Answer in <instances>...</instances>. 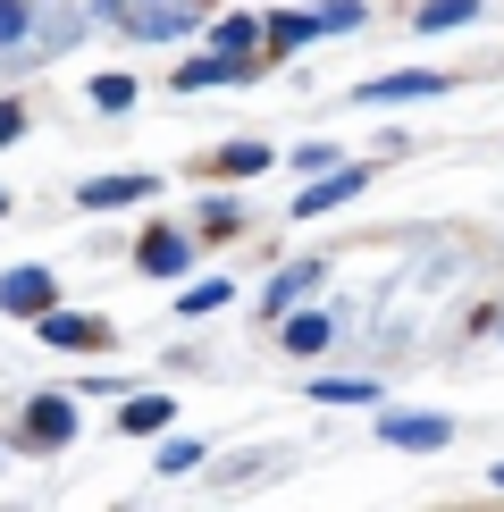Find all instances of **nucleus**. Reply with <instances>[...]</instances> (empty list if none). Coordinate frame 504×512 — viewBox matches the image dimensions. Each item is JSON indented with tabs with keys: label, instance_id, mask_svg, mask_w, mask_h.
Instances as JSON below:
<instances>
[{
	"label": "nucleus",
	"instance_id": "obj_1",
	"mask_svg": "<svg viewBox=\"0 0 504 512\" xmlns=\"http://www.w3.org/2000/svg\"><path fill=\"white\" fill-rule=\"evenodd\" d=\"M378 437H387L395 454H446V445H454V420H446V412H378Z\"/></svg>",
	"mask_w": 504,
	"mask_h": 512
},
{
	"label": "nucleus",
	"instance_id": "obj_2",
	"mask_svg": "<svg viewBox=\"0 0 504 512\" xmlns=\"http://www.w3.org/2000/svg\"><path fill=\"white\" fill-rule=\"evenodd\" d=\"M446 84L454 76H437V68H395V76H362L353 101H362V110H387V101H437Z\"/></svg>",
	"mask_w": 504,
	"mask_h": 512
},
{
	"label": "nucleus",
	"instance_id": "obj_3",
	"mask_svg": "<svg viewBox=\"0 0 504 512\" xmlns=\"http://www.w3.org/2000/svg\"><path fill=\"white\" fill-rule=\"evenodd\" d=\"M353 194H370V168H362V160H336V168H320V177L294 194V219H320V210L353 202Z\"/></svg>",
	"mask_w": 504,
	"mask_h": 512
},
{
	"label": "nucleus",
	"instance_id": "obj_4",
	"mask_svg": "<svg viewBox=\"0 0 504 512\" xmlns=\"http://www.w3.org/2000/svg\"><path fill=\"white\" fill-rule=\"evenodd\" d=\"M34 336H42L51 353H101V345H110V328H101L93 311H68V303L42 311V319H34Z\"/></svg>",
	"mask_w": 504,
	"mask_h": 512
},
{
	"label": "nucleus",
	"instance_id": "obj_5",
	"mask_svg": "<svg viewBox=\"0 0 504 512\" xmlns=\"http://www.w3.org/2000/svg\"><path fill=\"white\" fill-rule=\"evenodd\" d=\"M185 261H194V236H185V227L152 219V227L135 236V269H143V277H185Z\"/></svg>",
	"mask_w": 504,
	"mask_h": 512
},
{
	"label": "nucleus",
	"instance_id": "obj_6",
	"mask_svg": "<svg viewBox=\"0 0 504 512\" xmlns=\"http://www.w3.org/2000/svg\"><path fill=\"white\" fill-rule=\"evenodd\" d=\"M51 303H59V277H51V269L17 261L9 277H0V311H9V319H42Z\"/></svg>",
	"mask_w": 504,
	"mask_h": 512
},
{
	"label": "nucleus",
	"instance_id": "obj_7",
	"mask_svg": "<svg viewBox=\"0 0 504 512\" xmlns=\"http://www.w3.org/2000/svg\"><path fill=\"white\" fill-rule=\"evenodd\" d=\"M34 445V454H59V445L76 437V395H34L26 403V429H17Z\"/></svg>",
	"mask_w": 504,
	"mask_h": 512
},
{
	"label": "nucleus",
	"instance_id": "obj_8",
	"mask_svg": "<svg viewBox=\"0 0 504 512\" xmlns=\"http://www.w3.org/2000/svg\"><path fill=\"white\" fill-rule=\"evenodd\" d=\"M152 194H160V177H143V168H126V177H84L76 185L84 210H126V202H152Z\"/></svg>",
	"mask_w": 504,
	"mask_h": 512
},
{
	"label": "nucleus",
	"instance_id": "obj_9",
	"mask_svg": "<svg viewBox=\"0 0 504 512\" xmlns=\"http://www.w3.org/2000/svg\"><path fill=\"white\" fill-rule=\"evenodd\" d=\"M278 336H286V353H294V361H320V353L336 345V319H328V311H286V319H278Z\"/></svg>",
	"mask_w": 504,
	"mask_h": 512
},
{
	"label": "nucleus",
	"instance_id": "obj_10",
	"mask_svg": "<svg viewBox=\"0 0 504 512\" xmlns=\"http://www.w3.org/2000/svg\"><path fill=\"white\" fill-rule=\"evenodd\" d=\"M320 277H328L320 261H286L278 277H269V294H261V311H269V319H286V311H294V303H303V294H311V286H320Z\"/></svg>",
	"mask_w": 504,
	"mask_h": 512
},
{
	"label": "nucleus",
	"instance_id": "obj_11",
	"mask_svg": "<svg viewBox=\"0 0 504 512\" xmlns=\"http://www.w3.org/2000/svg\"><path fill=\"white\" fill-rule=\"evenodd\" d=\"M311 34H320V26H311V9H278V17H261V59H286V51H303Z\"/></svg>",
	"mask_w": 504,
	"mask_h": 512
},
{
	"label": "nucleus",
	"instance_id": "obj_12",
	"mask_svg": "<svg viewBox=\"0 0 504 512\" xmlns=\"http://www.w3.org/2000/svg\"><path fill=\"white\" fill-rule=\"evenodd\" d=\"M126 26H135L143 42H177V34H194V26H202V9H194V0H185V9L152 0V9H143V17H126Z\"/></svg>",
	"mask_w": 504,
	"mask_h": 512
},
{
	"label": "nucleus",
	"instance_id": "obj_13",
	"mask_svg": "<svg viewBox=\"0 0 504 512\" xmlns=\"http://www.w3.org/2000/svg\"><path fill=\"white\" fill-rule=\"evenodd\" d=\"M168 420H177V403H168V395H126V403H118V429H126V437H160Z\"/></svg>",
	"mask_w": 504,
	"mask_h": 512
},
{
	"label": "nucleus",
	"instance_id": "obj_14",
	"mask_svg": "<svg viewBox=\"0 0 504 512\" xmlns=\"http://www.w3.org/2000/svg\"><path fill=\"white\" fill-rule=\"evenodd\" d=\"M420 34H454V26H479V0H420V17H412Z\"/></svg>",
	"mask_w": 504,
	"mask_h": 512
},
{
	"label": "nucleus",
	"instance_id": "obj_15",
	"mask_svg": "<svg viewBox=\"0 0 504 512\" xmlns=\"http://www.w3.org/2000/svg\"><path fill=\"white\" fill-rule=\"evenodd\" d=\"M210 51H261V9H236L210 26Z\"/></svg>",
	"mask_w": 504,
	"mask_h": 512
},
{
	"label": "nucleus",
	"instance_id": "obj_16",
	"mask_svg": "<svg viewBox=\"0 0 504 512\" xmlns=\"http://www.w3.org/2000/svg\"><path fill=\"white\" fill-rule=\"evenodd\" d=\"M152 471H160V479H185V471H202V437H168V429H160V454H152Z\"/></svg>",
	"mask_w": 504,
	"mask_h": 512
},
{
	"label": "nucleus",
	"instance_id": "obj_17",
	"mask_svg": "<svg viewBox=\"0 0 504 512\" xmlns=\"http://www.w3.org/2000/svg\"><path fill=\"white\" fill-rule=\"evenodd\" d=\"M210 168H219V177H261V168H278V152H269V143H227Z\"/></svg>",
	"mask_w": 504,
	"mask_h": 512
},
{
	"label": "nucleus",
	"instance_id": "obj_18",
	"mask_svg": "<svg viewBox=\"0 0 504 512\" xmlns=\"http://www.w3.org/2000/svg\"><path fill=\"white\" fill-rule=\"evenodd\" d=\"M227 294H236L227 277H202V286H185V294H177V311H185V319H202V311H219Z\"/></svg>",
	"mask_w": 504,
	"mask_h": 512
},
{
	"label": "nucleus",
	"instance_id": "obj_19",
	"mask_svg": "<svg viewBox=\"0 0 504 512\" xmlns=\"http://www.w3.org/2000/svg\"><path fill=\"white\" fill-rule=\"evenodd\" d=\"M311 26H320V34H353V26H362V0H320Z\"/></svg>",
	"mask_w": 504,
	"mask_h": 512
},
{
	"label": "nucleus",
	"instance_id": "obj_20",
	"mask_svg": "<svg viewBox=\"0 0 504 512\" xmlns=\"http://www.w3.org/2000/svg\"><path fill=\"white\" fill-rule=\"evenodd\" d=\"M236 227H244V202H227V194L202 202V236H236Z\"/></svg>",
	"mask_w": 504,
	"mask_h": 512
},
{
	"label": "nucleus",
	"instance_id": "obj_21",
	"mask_svg": "<svg viewBox=\"0 0 504 512\" xmlns=\"http://www.w3.org/2000/svg\"><path fill=\"white\" fill-rule=\"evenodd\" d=\"M311 395H320V403H378V387H370V378H320Z\"/></svg>",
	"mask_w": 504,
	"mask_h": 512
},
{
	"label": "nucleus",
	"instance_id": "obj_22",
	"mask_svg": "<svg viewBox=\"0 0 504 512\" xmlns=\"http://www.w3.org/2000/svg\"><path fill=\"white\" fill-rule=\"evenodd\" d=\"M34 34V0H0V51Z\"/></svg>",
	"mask_w": 504,
	"mask_h": 512
},
{
	"label": "nucleus",
	"instance_id": "obj_23",
	"mask_svg": "<svg viewBox=\"0 0 504 512\" xmlns=\"http://www.w3.org/2000/svg\"><path fill=\"white\" fill-rule=\"evenodd\" d=\"M93 101L101 110H126V101H135V76H93Z\"/></svg>",
	"mask_w": 504,
	"mask_h": 512
},
{
	"label": "nucleus",
	"instance_id": "obj_24",
	"mask_svg": "<svg viewBox=\"0 0 504 512\" xmlns=\"http://www.w3.org/2000/svg\"><path fill=\"white\" fill-rule=\"evenodd\" d=\"M294 168H303V177H320V168H336V143H303V152H294Z\"/></svg>",
	"mask_w": 504,
	"mask_h": 512
},
{
	"label": "nucleus",
	"instance_id": "obj_25",
	"mask_svg": "<svg viewBox=\"0 0 504 512\" xmlns=\"http://www.w3.org/2000/svg\"><path fill=\"white\" fill-rule=\"evenodd\" d=\"M26 135V101H0V143H17Z\"/></svg>",
	"mask_w": 504,
	"mask_h": 512
},
{
	"label": "nucleus",
	"instance_id": "obj_26",
	"mask_svg": "<svg viewBox=\"0 0 504 512\" xmlns=\"http://www.w3.org/2000/svg\"><path fill=\"white\" fill-rule=\"evenodd\" d=\"M488 487H496V496H504V462H496V471H488Z\"/></svg>",
	"mask_w": 504,
	"mask_h": 512
},
{
	"label": "nucleus",
	"instance_id": "obj_27",
	"mask_svg": "<svg viewBox=\"0 0 504 512\" xmlns=\"http://www.w3.org/2000/svg\"><path fill=\"white\" fill-rule=\"evenodd\" d=\"M0 219H9V194H0Z\"/></svg>",
	"mask_w": 504,
	"mask_h": 512
}]
</instances>
